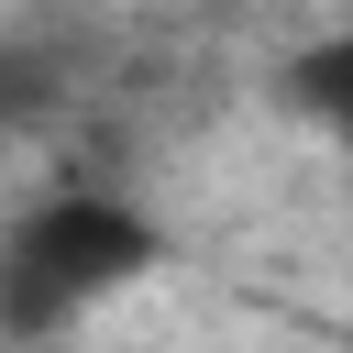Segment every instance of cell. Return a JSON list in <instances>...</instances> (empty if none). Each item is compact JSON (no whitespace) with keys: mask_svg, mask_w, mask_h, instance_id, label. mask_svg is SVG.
<instances>
[{"mask_svg":"<svg viewBox=\"0 0 353 353\" xmlns=\"http://www.w3.org/2000/svg\"><path fill=\"white\" fill-rule=\"evenodd\" d=\"M143 265H154V232L121 199L66 188V199H44V210H22L0 232V320L11 331H66L77 309H99L110 287H132Z\"/></svg>","mask_w":353,"mask_h":353,"instance_id":"obj_1","label":"cell"},{"mask_svg":"<svg viewBox=\"0 0 353 353\" xmlns=\"http://www.w3.org/2000/svg\"><path fill=\"white\" fill-rule=\"evenodd\" d=\"M298 99H309V110L353 143V33H331L320 55H298Z\"/></svg>","mask_w":353,"mask_h":353,"instance_id":"obj_2","label":"cell"}]
</instances>
